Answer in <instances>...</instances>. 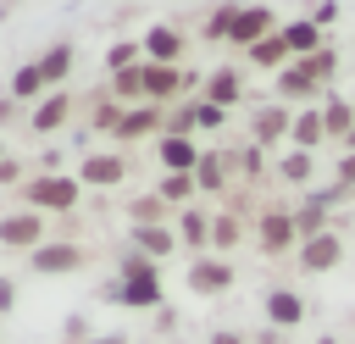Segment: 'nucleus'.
I'll list each match as a JSON object with an SVG mask.
<instances>
[{"label": "nucleus", "instance_id": "31", "mask_svg": "<svg viewBox=\"0 0 355 344\" xmlns=\"http://www.w3.org/2000/svg\"><path fill=\"white\" fill-rule=\"evenodd\" d=\"M294 233H300V244H305V239H316V233H333V222H327V205H316V200L294 205Z\"/></svg>", "mask_w": 355, "mask_h": 344}, {"label": "nucleus", "instance_id": "43", "mask_svg": "<svg viewBox=\"0 0 355 344\" xmlns=\"http://www.w3.org/2000/svg\"><path fill=\"white\" fill-rule=\"evenodd\" d=\"M255 344H283V333H277V327H261V333H255Z\"/></svg>", "mask_w": 355, "mask_h": 344}, {"label": "nucleus", "instance_id": "39", "mask_svg": "<svg viewBox=\"0 0 355 344\" xmlns=\"http://www.w3.org/2000/svg\"><path fill=\"white\" fill-rule=\"evenodd\" d=\"M311 22H316V28L327 33V28L338 22V0H316V6H311Z\"/></svg>", "mask_w": 355, "mask_h": 344}, {"label": "nucleus", "instance_id": "25", "mask_svg": "<svg viewBox=\"0 0 355 344\" xmlns=\"http://www.w3.org/2000/svg\"><path fill=\"white\" fill-rule=\"evenodd\" d=\"M72 61H78L72 39H55V44L39 55V72H44V83H50V89H67V72H72Z\"/></svg>", "mask_w": 355, "mask_h": 344}, {"label": "nucleus", "instance_id": "15", "mask_svg": "<svg viewBox=\"0 0 355 344\" xmlns=\"http://www.w3.org/2000/svg\"><path fill=\"white\" fill-rule=\"evenodd\" d=\"M72 105H78L72 89H50V94L28 111V128H33V133H61V122L72 117Z\"/></svg>", "mask_w": 355, "mask_h": 344}, {"label": "nucleus", "instance_id": "13", "mask_svg": "<svg viewBox=\"0 0 355 344\" xmlns=\"http://www.w3.org/2000/svg\"><path fill=\"white\" fill-rule=\"evenodd\" d=\"M194 189L200 194H227L233 189V150H205L194 166Z\"/></svg>", "mask_w": 355, "mask_h": 344}, {"label": "nucleus", "instance_id": "22", "mask_svg": "<svg viewBox=\"0 0 355 344\" xmlns=\"http://www.w3.org/2000/svg\"><path fill=\"white\" fill-rule=\"evenodd\" d=\"M277 33H283V44H288V55H294V61H305V55H316V50L327 44V39H322V28H316L311 17H294V22H283Z\"/></svg>", "mask_w": 355, "mask_h": 344}, {"label": "nucleus", "instance_id": "8", "mask_svg": "<svg viewBox=\"0 0 355 344\" xmlns=\"http://www.w3.org/2000/svg\"><path fill=\"white\" fill-rule=\"evenodd\" d=\"M288 128H294V105H283V100H272V105H261V111H255V128H250V144H261V150H272V144H283V150H288Z\"/></svg>", "mask_w": 355, "mask_h": 344}, {"label": "nucleus", "instance_id": "32", "mask_svg": "<svg viewBox=\"0 0 355 344\" xmlns=\"http://www.w3.org/2000/svg\"><path fill=\"white\" fill-rule=\"evenodd\" d=\"M122 111H128V105H116V100H111V94L100 89V94H94V117H89V128H94V133H111V139H116V128H122Z\"/></svg>", "mask_w": 355, "mask_h": 344}, {"label": "nucleus", "instance_id": "44", "mask_svg": "<svg viewBox=\"0 0 355 344\" xmlns=\"http://www.w3.org/2000/svg\"><path fill=\"white\" fill-rule=\"evenodd\" d=\"M344 150H355V128H349V139H344Z\"/></svg>", "mask_w": 355, "mask_h": 344}, {"label": "nucleus", "instance_id": "23", "mask_svg": "<svg viewBox=\"0 0 355 344\" xmlns=\"http://www.w3.org/2000/svg\"><path fill=\"white\" fill-rule=\"evenodd\" d=\"M155 194H161V205L178 216V211H189V205H194V194H200V189H194V172H161V178H155Z\"/></svg>", "mask_w": 355, "mask_h": 344}, {"label": "nucleus", "instance_id": "10", "mask_svg": "<svg viewBox=\"0 0 355 344\" xmlns=\"http://www.w3.org/2000/svg\"><path fill=\"white\" fill-rule=\"evenodd\" d=\"M277 28H283V22H277V11H272V6H244V11H239V22H233V39H227V44L255 50V44H261V39H272Z\"/></svg>", "mask_w": 355, "mask_h": 344}, {"label": "nucleus", "instance_id": "11", "mask_svg": "<svg viewBox=\"0 0 355 344\" xmlns=\"http://www.w3.org/2000/svg\"><path fill=\"white\" fill-rule=\"evenodd\" d=\"M200 139H189V133H161L155 139V161H161V172H194L200 166Z\"/></svg>", "mask_w": 355, "mask_h": 344}, {"label": "nucleus", "instance_id": "1", "mask_svg": "<svg viewBox=\"0 0 355 344\" xmlns=\"http://www.w3.org/2000/svg\"><path fill=\"white\" fill-rule=\"evenodd\" d=\"M78 200H83V183L72 172H28L22 189H17V205L39 211V216H72Z\"/></svg>", "mask_w": 355, "mask_h": 344}, {"label": "nucleus", "instance_id": "42", "mask_svg": "<svg viewBox=\"0 0 355 344\" xmlns=\"http://www.w3.org/2000/svg\"><path fill=\"white\" fill-rule=\"evenodd\" d=\"M211 344H250V338H244L239 327H216V333H211Z\"/></svg>", "mask_w": 355, "mask_h": 344}, {"label": "nucleus", "instance_id": "6", "mask_svg": "<svg viewBox=\"0 0 355 344\" xmlns=\"http://www.w3.org/2000/svg\"><path fill=\"white\" fill-rule=\"evenodd\" d=\"M122 178H128V155L122 150H89L78 161V183H89V189H116Z\"/></svg>", "mask_w": 355, "mask_h": 344}, {"label": "nucleus", "instance_id": "41", "mask_svg": "<svg viewBox=\"0 0 355 344\" xmlns=\"http://www.w3.org/2000/svg\"><path fill=\"white\" fill-rule=\"evenodd\" d=\"M11 305H17V283H11V277H0V316H6Z\"/></svg>", "mask_w": 355, "mask_h": 344}, {"label": "nucleus", "instance_id": "30", "mask_svg": "<svg viewBox=\"0 0 355 344\" xmlns=\"http://www.w3.org/2000/svg\"><path fill=\"white\" fill-rule=\"evenodd\" d=\"M239 11H244V0H222V6L205 17V28H200V33H205L211 44H227V39H233V22H239Z\"/></svg>", "mask_w": 355, "mask_h": 344}, {"label": "nucleus", "instance_id": "19", "mask_svg": "<svg viewBox=\"0 0 355 344\" xmlns=\"http://www.w3.org/2000/svg\"><path fill=\"white\" fill-rule=\"evenodd\" d=\"M316 89H322V83H316L300 61H288V67L277 72V100H283V105H300V111H305V105L316 100Z\"/></svg>", "mask_w": 355, "mask_h": 344}, {"label": "nucleus", "instance_id": "20", "mask_svg": "<svg viewBox=\"0 0 355 344\" xmlns=\"http://www.w3.org/2000/svg\"><path fill=\"white\" fill-rule=\"evenodd\" d=\"M327 144V128H322V105H305V111H294V128H288V150H322Z\"/></svg>", "mask_w": 355, "mask_h": 344}, {"label": "nucleus", "instance_id": "35", "mask_svg": "<svg viewBox=\"0 0 355 344\" xmlns=\"http://www.w3.org/2000/svg\"><path fill=\"white\" fill-rule=\"evenodd\" d=\"M233 166L255 183V178H266V150H261V144H244V150H233Z\"/></svg>", "mask_w": 355, "mask_h": 344}, {"label": "nucleus", "instance_id": "14", "mask_svg": "<svg viewBox=\"0 0 355 344\" xmlns=\"http://www.w3.org/2000/svg\"><path fill=\"white\" fill-rule=\"evenodd\" d=\"M294 261H300V272H333L344 261V239L338 233H316V239H305L294 250Z\"/></svg>", "mask_w": 355, "mask_h": 344}, {"label": "nucleus", "instance_id": "33", "mask_svg": "<svg viewBox=\"0 0 355 344\" xmlns=\"http://www.w3.org/2000/svg\"><path fill=\"white\" fill-rule=\"evenodd\" d=\"M128 216H133V227H150V222H172V211L161 205V194L150 189V194H139L133 205H128Z\"/></svg>", "mask_w": 355, "mask_h": 344}, {"label": "nucleus", "instance_id": "16", "mask_svg": "<svg viewBox=\"0 0 355 344\" xmlns=\"http://www.w3.org/2000/svg\"><path fill=\"white\" fill-rule=\"evenodd\" d=\"M133 250L144 255V261H166V255H178L183 244H178V227L172 222H150V227H133Z\"/></svg>", "mask_w": 355, "mask_h": 344}, {"label": "nucleus", "instance_id": "40", "mask_svg": "<svg viewBox=\"0 0 355 344\" xmlns=\"http://www.w3.org/2000/svg\"><path fill=\"white\" fill-rule=\"evenodd\" d=\"M22 172H28V166H22L17 155H6V161H0V183H6V189H22Z\"/></svg>", "mask_w": 355, "mask_h": 344}, {"label": "nucleus", "instance_id": "24", "mask_svg": "<svg viewBox=\"0 0 355 344\" xmlns=\"http://www.w3.org/2000/svg\"><path fill=\"white\" fill-rule=\"evenodd\" d=\"M288 61H294V55H288V44H283V33H272V39H261L255 50H244V67H255V72H272V78H277V72H283Z\"/></svg>", "mask_w": 355, "mask_h": 344}, {"label": "nucleus", "instance_id": "28", "mask_svg": "<svg viewBox=\"0 0 355 344\" xmlns=\"http://www.w3.org/2000/svg\"><path fill=\"white\" fill-rule=\"evenodd\" d=\"M44 94H50V83H44L39 61H28V67H17V72H11V100H17V105H39Z\"/></svg>", "mask_w": 355, "mask_h": 344}, {"label": "nucleus", "instance_id": "12", "mask_svg": "<svg viewBox=\"0 0 355 344\" xmlns=\"http://www.w3.org/2000/svg\"><path fill=\"white\" fill-rule=\"evenodd\" d=\"M183 28H172V22H155L144 39H139V50H144V61H155V67H178V55H183Z\"/></svg>", "mask_w": 355, "mask_h": 344}, {"label": "nucleus", "instance_id": "21", "mask_svg": "<svg viewBox=\"0 0 355 344\" xmlns=\"http://www.w3.org/2000/svg\"><path fill=\"white\" fill-rule=\"evenodd\" d=\"M305 322V294H294V289H272L266 294V327H300Z\"/></svg>", "mask_w": 355, "mask_h": 344}, {"label": "nucleus", "instance_id": "5", "mask_svg": "<svg viewBox=\"0 0 355 344\" xmlns=\"http://www.w3.org/2000/svg\"><path fill=\"white\" fill-rule=\"evenodd\" d=\"M44 239H50V222H44L39 211H22V205H17V211H6V216H0V244H6V250L33 255Z\"/></svg>", "mask_w": 355, "mask_h": 344}, {"label": "nucleus", "instance_id": "34", "mask_svg": "<svg viewBox=\"0 0 355 344\" xmlns=\"http://www.w3.org/2000/svg\"><path fill=\"white\" fill-rule=\"evenodd\" d=\"M144 61V50L133 44V39H116L111 50H105V72H128V67H139Z\"/></svg>", "mask_w": 355, "mask_h": 344}, {"label": "nucleus", "instance_id": "3", "mask_svg": "<svg viewBox=\"0 0 355 344\" xmlns=\"http://www.w3.org/2000/svg\"><path fill=\"white\" fill-rule=\"evenodd\" d=\"M250 233H255V250H261L266 261H283L288 250H300V233H294V205H283V200L261 205V211H255V222H250Z\"/></svg>", "mask_w": 355, "mask_h": 344}, {"label": "nucleus", "instance_id": "29", "mask_svg": "<svg viewBox=\"0 0 355 344\" xmlns=\"http://www.w3.org/2000/svg\"><path fill=\"white\" fill-rule=\"evenodd\" d=\"M322 128H327V139H349V128H355V105L344 100V94H327L322 100Z\"/></svg>", "mask_w": 355, "mask_h": 344}, {"label": "nucleus", "instance_id": "26", "mask_svg": "<svg viewBox=\"0 0 355 344\" xmlns=\"http://www.w3.org/2000/svg\"><path fill=\"white\" fill-rule=\"evenodd\" d=\"M272 172H277V183H288V189H311V178H316V161H311L305 150H283V155L272 161Z\"/></svg>", "mask_w": 355, "mask_h": 344}, {"label": "nucleus", "instance_id": "18", "mask_svg": "<svg viewBox=\"0 0 355 344\" xmlns=\"http://www.w3.org/2000/svg\"><path fill=\"white\" fill-rule=\"evenodd\" d=\"M172 227H178V244H183V250L211 255V211L189 205V211H178V216H172Z\"/></svg>", "mask_w": 355, "mask_h": 344}, {"label": "nucleus", "instance_id": "4", "mask_svg": "<svg viewBox=\"0 0 355 344\" xmlns=\"http://www.w3.org/2000/svg\"><path fill=\"white\" fill-rule=\"evenodd\" d=\"M28 266H33L39 277H67V272H83V266H89V250H83L78 239H44V244L28 255Z\"/></svg>", "mask_w": 355, "mask_h": 344}, {"label": "nucleus", "instance_id": "46", "mask_svg": "<svg viewBox=\"0 0 355 344\" xmlns=\"http://www.w3.org/2000/svg\"><path fill=\"white\" fill-rule=\"evenodd\" d=\"M0 161H6V144H0Z\"/></svg>", "mask_w": 355, "mask_h": 344}, {"label": "nucleus", "instance_id": "27", "mask_svg": "<svg viewBox=\"0 0 355 344\" xmlns=\"http://www.w3.org/2000/svg\"><path fill=\"white\" fill-rule=\"evenodd\" d=\"M244 244V216L227 205V211H211V250L216 255H227V250H239Z\"/></svg>", "mask_w": 355, "mask_h": 344}, {"label": "nucleus", "instance_id": "9", "mask_svg": "<svg viewBox=\"0 0 355 344\" xmlns=\"http://www.w3.org/2000/svg\"><path fill=\"white\" fill-rule=\"evenodd\" d=\"M183 277H189V289H194V294H227L239 272H233V261H222V255H194Z\"/></svg>", "mask_w": 355, "mask_h": 344}, {"label": "nucleus", "instance_id": "36", "mask_svg": "<svg viewBox=\"0 0 355 344\" xmlns=\"http://www.w3.org/2000/svg\"><path fill=\"white\" fill-rule=\"evenodd\" d=\"M300 67H305V72H311L316 83H327V78L338 72V55H333V44H322V50H316V55H305Z\"/></svg>", "mask_w": 355, "mask_h": 344}, {"label": "nucleus", "instance_id": "2", "mask_svg": "<svg viewBox=\"0 0 355 344\" xmlns=\"http://www.w3.org/2000/svg\"><path fill=\"white\" fill-rule=\"evenodd\" d=\"M105 294H116V300L133 305V311H150V305H161V266L133 250V255L116 266V283H111Z\"/></svg>", "mask_w": 355, "mask_h": 344}, {"label": "nucleus", "instance_id": "17", "mask_svg": "<svg viewBox=\"0 0 355 344\" xmlns=\"http://www.w3.org/2000/svg\"><path fill=\"white\" fill-rule=\"evenodd\" d=\"M200 100H211V105L233 111V105L244 100V72H239V67H216V72L200 83Z\"/></svg>", "mask_w": 355, "mask_h": 344}, {"label": "nucleus", "instance_id": "38", "mask_svg": "<svg viewBox=\"0 0 355 344\" xmlns=\"http://www.w3.org/2000/svg\"><path fill=\"white\" fill-rule=\"evenodd\" d=\"M333 183L355 189V150H338V161H333Z\"/></svg>", "mask_w": 355, "mask_h": 344}, {"label": "nucleus", "instance_id": "45", "mask_svg": "<svg viewBox=\"0 0 355 344\" xmlns=\"http://www.w3.org/2000/svg\"><path fill=\"white\" fill-rule=\"evenodd\" d=\"M316 344H338V338H333V333H327V338H316Z\"/></svg>", "mask_w": 355, "mask_h": 344}, {"label": "nucleus", "instance_id": "7", "mask_svg": "<svg viewBox=\"0 0 355 344\" xmlns=\"http://www.w3.org/2000/svg\"><path fill=\"white\" fill-rule=\"evenodd\" d=\"M166 133V105H128L122 111V128H116V144H139V139H161Z\"/></svg>", "mask_w": 355, "mask_h": 344}, {"label": "nucleus", "instance_id": "37", "mask_svg": "<svg viewBox=\"0 0 355 344\" xmlns=\"http://www.w3.org/2000/svg\"><path fill=\"white\" fill-rule=\"evenodd\" d=\"M222 122H227V111H222V105H211V100H194V133H200V128H205V133H216Z\"/></svg>", "mask_w": 355, "mask_h": 344}]
</instances>
